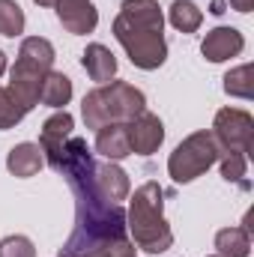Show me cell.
<instances>
[{"label": "cell", "instance_id": "obj_1", "mask_svg": "<svg viewBox=\"0 0 254 257\" xmlns=\"http://www.w3.org/2000/svg\"><path fill=\"white\" fill-rule=\"evenodd\" d=\"M114 36L126 48L132 66L153 72L168 60L165 15L159 0H123L114 18Z\"/></svg>", "mask_w": 254, "mask_h": 257}, {"label": "cell", "instance_id": "obj_2", "mask_svg": "<svg viewBox=\"0 0 254 257\" xmlns=\"http://www.w3.org/2000/svg\"><path fill=\"white\" fill-rule=\"evenodd\" d=\"M126 227L135 236V245L147 254H165L174 245V230L165 218V189L159 183H144L135 189Z\"/></svg>", "mask_w": 254, "mask_h": 257}, {"label": "cell", "instance_id": "obj_3", "mask_svg": "<svg viewBox=\"0 0 254 257\" xmlns=\"http://www.w3.org/2000/svg\"><path fill=\"white\" fill-rule=\"evenodd\" d=\"M141 111H147V96L129 81H108L90 90L81 102V117L87 128H102L111 123H132Z\"/></svg>", "mask_w": 254, "mask_h": 257}, {"label": "cell", "instance_id": "obj_4", "mask_svg": "<svg viewBox=\"0 0 254 257\" xmlns=\"http://www.w3.org/2000/svg\"><path fill=\"white\" fill-rule=\"evenodd\" d=\"M218 144L212 138V132H194L189 135L168 159V174L174 183L186 186V183H194L200 174H206L215 162H218Z\"/></svg>", "mask_w": 254, "mask_h": 257}, {"label": "cell", "instance_id": "obj_5", "mask_svg": "<svg viewBox=\"0 0 254 257\" xmlns=\"http://www.w3.org/2000/svg\"><path fill=\"white\" fill-rule=\"evenodd\" d=\"M212 138L221 153H251L254 117L242 108H221L212 120Z\"/></svg>", "mask_w": 254, "mask_h": 257}, {"label": "cell", "instance_id": "obj_6", "mask_svg": "<svg viewBox=\"0 0 254 257\" xmlns=\"http://www.w3.org/2000/svg\"><path fill=\"white\" fill-rule=\"evenodd\" d=\"M90 186L108 203H123L129 197V192H132L129 174L120 165H114V162H96L93 171H90Z\"/></svg>", "mask_w": 254, "mask_h": 257}, {"label": "cell", "instance_id": "obj_7", "mask_svg": "<svg viewBox=\"0 0 254 257\" xmlns=\"http://www.w3.org/2000/svg\"><path fill=\"white\" fill-rule=\"evenodd\" d=\"M51 72V69H48ZM45 69H36V66L24 63V60H15L12 72H9V93L27 108V114L39 105V93H42V81L48 75Z\"/></svg>", "mask_w": 254, "mask_h": 257}, {"label": "cell", "instance_id": "obj_8", "mask_svg": "<svg viewBox=\"0 0 254 257\" xmlns=\"http://www.w3.org/2000/svg\"><path fill=\"white\" fill-rule=\"evenodd\" d=\"M165 141V126L156 114L141 111L132 123H129V147L138 156H153Z\"/></svg>", "mask_w": 254, "mask_h": 257}, {"label": "cell", "instance_id": "obj_9", "mask_svg": "<svg viewBox=\"0 0 254 257\" xmlns=\"http://www.w3.org/2000/svg\"><path fill=\"white\" fill-rule=\"evenodd\" d=\"M54 12H57V21L63 24L72 36L93 33L96 24H99V9L90 0H57Z\"/></svg>", "mask_w": 254, "mask_h": 257}, {"label": "cell", "instance_id": "obj_10", "mask_svg": "<svg viewBox=\"0 0 254 257\" xmlns=\"http://www.w3.org/2000/svg\"><path fill=\"white\" fill-rule=\"evenodd\" d=\"M242 48H245V36L236 27H215L200 42V54L209 63H224V60L242 54Z\"/></svg>", "mask_w": 254, "mask_h": 257}, {"label": "cell", "instance_id": "obj_11", "mask_svg": "<svg viewBox=\"0 0 254 257\" xmlns=\"http://www.w3.org/2000/svg\"><path fill=\"white\" fill-rule=\"evenodd\" d=\"M42 165H45V156H42L39 144L24 141V144H15V147L6 153V171H9L12 177H18V180L36 177V174L42 171Z\"/></svg>", "mask_w": 254, "mask_h": 257}, {"label": "cell", "instance_id": "obj_12", "mask_svg": "<svg viewBox=\"0 0 254 257\" xmlns=\"http://www.w3.org/2000/svg\"><path fill=\"white\" fill-rule=\"evenodd\" d=\"M96 153L105 156L108 162H120L132 156L129 147V123H111V126L96 128Z\"/></svg>", "mask_w": 254, "mask_h": 257}, {"label": "cell", "instance_id": "obj_13", "mask_svg": "<svg viewBox=\"0 0 254 257\" xmlns=\"http://www.w3.org/2000/svg\"><path fill=\"white\" fill-rule=\"evenodd\" d=\"M81 66L87 69V75H90L96 84H108V81H114V75H117V57H114L111 48H105L102 42H93V45L84 48Z\"/></svg>", "mask_w": 254, "mask_h": 257}, {"label": "cell", "instance_id": "obj_14", "mask_svg": "<svg viewBox=\"0 0 254 257\" xmlns=\"http://www.w3.org/2000/svg\"><path fill=\"white\" fill-rule=\"evenodd\" d=\"M69 99H72V78L63 75V72H54V69H51V72L45 75V81H42L39 102L48 105V108L63 111L66 105H69Z\"/></svg>", "mask_w": 254, "mask_h": 257}, {"label": "cell", "instance_id": "obj_15", "mask_svg": "<svg viewBox=\"0 0 254 257\" xmlns=\"http://www.w3.org/2000/svg\"><path fill=\"white\" fill-rule=\"evenodd\" d=\"M218 257H248L251 254V236L248 227H224L215 233Z\"/></svg>", "mask_w": 254, "mask_h": 257}, {"label": "cell", "instance_id": "obj_16", "mask_svg": "<svg viewBox=\"0 0 254 257\" xmlns=\"http://www.w3.org/2000/svg\"><path fill=\"white\" fill-rule=\"evenodd\" d=\"M18 60L48 72V69H54V45L42 36H27L18 48Z\"/></svg>", "mask_w": 254, "mask_h": 257}, {"label": "cell", "instance_id": "obj_17", "mask_svg": "<svg viewBox=\"0 0 254 257\" xmlns=\"http://www.w3.org/2000/svg\"><path fill=\"white\" fill-rule=\"evenodd\" d=\"M168 18L180 33H194L200 27V21H203V12L191 0H174L171 9H168Z\"/></svg>", "mask_w": 254, "mask_h": 257}, {"label": "cell", "instance_id": "obj_18", "mask_svg": "<svg viewBox=\"0 0 254 257\" xmlns=\"http://www.w3.org/2000/svg\"><path fill=\"white\" fill-rule=\"evenodd\" d=\"M224 93L236 99H254V69L251 63H242L224 75Z\"/></svg>", "mask_w": 254, "mask_h": 257}, {"label": "cell", "instance_id": "obj_19", "mask_svg": "<svg viewBox=\"0 0 254 257\" xmlns=\"http://www.w3.org/2000/svg\"><path fill=\"white\" fill-rule=\"evenodd\" d=\"M24 24H27L24 9L15 0H0V36H9V39L21 36Z\"/></svg>", "mask_w": 254, "mask_h": 257}, {"label": "cell", "instance_id": "obj_20", "mask_svg": "<svg viewBox=\"0 0 254 257\" xmlns=\"http://www.w3.org/2000/svg\"><path fill=\"white\" fill-rule=\"evenodd\" d=\"M24 117H27V108L9 93V87H0V132L18 126Z\"/></svg>", "mask_w": 254, "mask_h": 257}, {"label": "cell", "instance_id": "obj_21", "mask_svg": "<svg viewBox=\"0 0 254 257\" xmlns=\"http://www.w3.org/2000/svg\"><path fill=\"white\" fill-rule=\"evenodd\" d=\"M218 165H221V177L227 183H242L245 168H248V156H242V153H218Z\"/></svg>", "mask_w": 254, "mask_h": 257}, {"label": "cell", "instance_id": "obj_22", "mask_svg": "<svg viewBox=\"0 0 254 257\" xmlns=\"http://www.w3.org/2000/svg\"><path fill=\"white\" fill-rule=\"evenodd\" d=\"M0 257H36V245L30 236L15 233V236L0 239Z\"/></svg>", "mask_w": 254, "mask_h": 257}, {"label": "cell", "instance_id": "obj_23", "mask_svg": "<svg viewBox=\"0 0 254 257\" xmlns=\"http://www.w3.org/2000/svg\"><path fill=\"white\" fill-rule=\"evenodd\" d=\"M87 257H138V254H135V245L123 236V239H114V242H108V245L90 251Z\"/></svg>", "mask_w": 254, "mask_h": 257}, {"label": "cell", "instance_id": "obj_24", "mask_svg": "<svg viewBox=\"0 0 254 257\" xmlns=\"http://www.w3.org/2000/svg\"><path fill=\"white\" fill-rule=\"evenodd\" d=\"M230 6H233L236 12H242V15H245V12H251V9H254V0H230Z\"/></svg>", "mask_w": 254, "mask_h": 257}, {"label": "cell", "instance_id": "obj_25", "mask_svg": "<svg viewBox=\"0 0 254 257\" xmlns=\"http://www.w3.org/2000/svg\"><path fill=\"white\" fill-rule=\"evenodd\" d=\"M209 12H212V15H221V12H224V9H221V0H215V3H212V9H209Z\"/></svg>", "mask_w": 254, "mask_h": 257}, {"label": "cell", "instance_id": "obj_26", "mask_svg": "<svg viewBox=\"0 0 254 257\" xmlns=\"http://www.w3.org/2000/svg\"><path fill=\"white\" fill-rule=\"evenodd\" d=\"M3 72H6V54L0 51V75H3Z\"/></svg>", "mask_w": 254, "mask_h": 257}, {"label": "cell", "instance_id": "obj_27", "mask_svg": "<svg viewBox=\"0 0 254 257\" xmlns=\"http://www.w3.org/2000/svg\"><path fill=\"white\" fill-rule=\"evenodd\" d=\"M33 3H39V6H54L57 0H33Z\"/></svg>", "mask_w": 254, "mask_h": 257}, {"label": "cell", "instance_id": "obj_28", "mask_svg": "<svg viewBox=\"0 0 254 257\" xmlns=\"http://www.w3.org/2000/svg\"><path fill=\"white\" fill-rule=\"evenodd\" d=\"M212 257H218V254H212Z\"/></svg>", "mask_w": 254, "mask_h": 257}]
</instances>
